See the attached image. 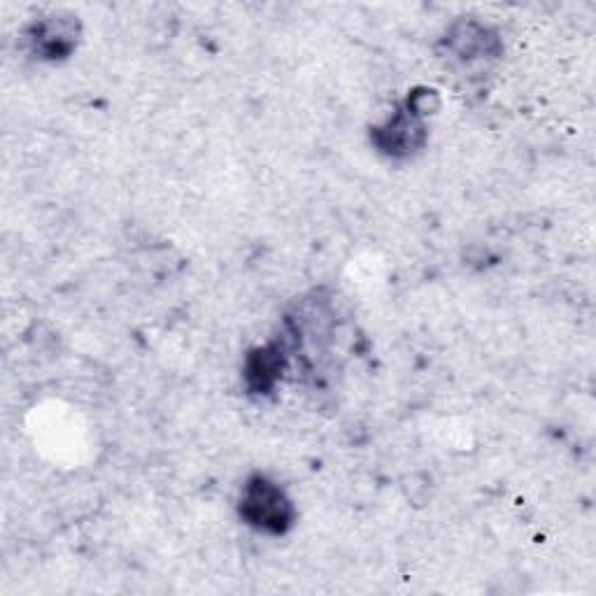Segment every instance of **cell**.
Returning <instances> with one entry per match:
<instances>
[{
    "label": "cell",
    "mask_w": 596,
    "mask_h": 596,
    "mask_svg": "<svg viewBox=\"0 0 596 596\" xmlns=\"http://www.w3.org/2000/svg\"><path fill=\"white\" fill-rule=\"evenodd\" d=\"M240 513L247 524L268 534H282L292 527L294 508L287 494L264 475H257L247 482L240 501Z\"/></svg>",
    "instance_id": "cell-1"
},
{
    "label": "cell",
    "mask_w": 596,
    "mask_h": 596,
    "mask_svg": "<svg viewBox=\"0 0 596 596\" xmlns=\"http://www.w3.org/2000/svg\"><path fill=\"white\" fill-rule=\"evenodd\" d=\"M282 368V357L278 350H261L257 357L250 361V378L257 380L259 389L271 387L275 380H278V373Z\"/></svg>",
    "instance_id": "cell-4"
},
{
    "label": "cell",
    "mask_w": 596,
    "mask_h": 596,
    "mask_svg": "<svg viewBox=\"0 0 596 596\" xmlns=\"http://www.w3.org/2000/svg\"><path fill=\"white\" fill-rule=\"evenodd\" d=\"M413 115H399L394 117V122H389V126L382 131V138H385V147L387 152L392 154H406L410 152V147H417L422 140V126L417 122V112L410 110Z\"/></svg>",
    "instance_id": "cell-3"
},
{
    "label": "cell",
    "mask_w": 596,
    "mask_h": 596,
    "mask_svg": "<svg viewBox=\"0 0 596 596\" xmlns=\"http://www.w3.org/2000/svg\"><path fill=\"white\" fill-rule=\"evenodd\" d=\"M73 28H70L68 19H45L35 26L33 31V42L35 49H40L42 54L49 56V59H56V56H63L70 52L73 47Z\"/></svg>",
    "instance_id": "cell-2"
}]
</instances>
